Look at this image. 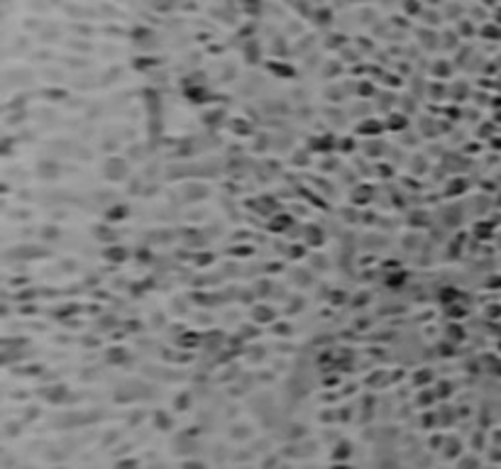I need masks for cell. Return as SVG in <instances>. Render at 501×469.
<instances>
[{
  "label": "cell",
  "mask_w": 501,
  "mask_h": 469,
  "mask_svg": "<svg viewBox=\"0 0 501 469\" xmlns=\"http://www.w3.org/2000/svg\"><path fill=\"white\" fill-rule=\"evenodd\" d=\"M316 17H318V25H328V22H330V13H328V10L316 13Z\"/></svg>",
  "instance_id": "1"
}]
</instances>
